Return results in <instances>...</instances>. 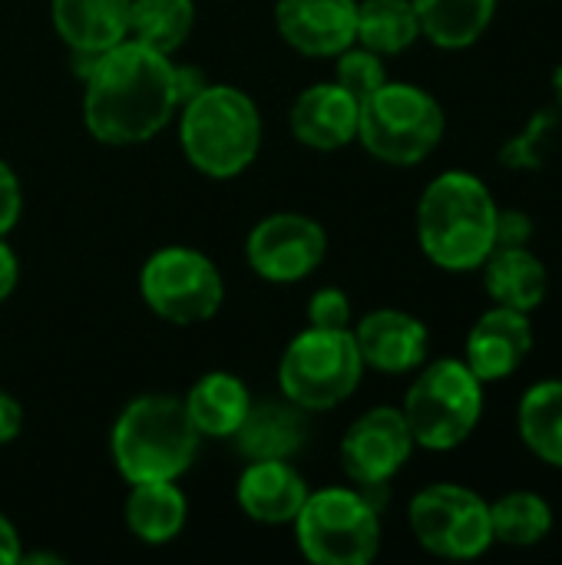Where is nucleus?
<instances>
[{"mask_svg": "<svg viewBox=\"0 0 562 565\" xmlns=\"http://www.w3.org/2000/svg\"><path fill=\"white\" fill-rule=\"evenodd\" d=\"M179 113L172 56L123 40L99 53L83 83V122L103 146H139L159 136Z\"/></svg>", "mask_w": 562, "mask_h": 565, "instance_id": "1", "label": "nucleus"}, {"mask_svg": "<svg viewBox=\"0 0 562 565\" xmlns=\"http://www.w3.org/2000/svg\"><path fill=\"white\" fill-rule=\"evenodd\" d=\"M500 205L484 179L464 169L441 172L427 182L417 202V245L431 265L464 275L480 271L497 248Z\"/></svg>", "mask_w": 562, "mask_h": 565, "instance_id": "2", "label": "nucleus"}, {"mask_svg": "<svg viewBox=\"0 0 562 565\" xmlns=\"http://www.w3.org/2000/svg\"><path fill=\"white\" fill-rule=\"evenodd\" d=\"M176 116L179 146L189 166L205 179H238L262 152L258 103L232 83H209L182 103Z\"/></svg>", "mask_w": 562, "mask_h": 565, "instance_id": "3", "label": "nucleus"}, {"mask_svg": "<svg viewBox=\"0 0 562 565\" xmlns=\"http://www.w3.org/2000/svg\"><path fill=\"white\" fill-rule=\"evenodd\" d=\"M199 444L202 437L189 420L185 404L172 394H142L129 401L109 430L113 463L129 487L179 480L195 463Z\"/></svg>", "mask_w": 562, "mask_h": 565, "instance_id": "4", "label": "nucleus"}, {"mask_svg": "<svg viewBox=\"0 0 562 565\" xmlns=\"http://www.w3.org/2000/svg\"><path fill=\"white\" fill-rule=\"evenodd\" d=\"M487 384L464 358H437L417 367L401 414L421 450L447 454L474 437L484 420Z\"/></svg>", "mask_w": 562, "mask_h": 565, "instance_id": "5", "label": "nucleus"}, {"mask_svg": "<svg viewBox=\"0 0 562 565\" xmlns=\"http://www.w3.org/2000/svg\"><path fill=\"white\" fill-rule=\"evenodd\" d=\"M447 116L441 99L417 86L388 79L361 103L358 142L384 166H417L444 139Z\"/></svg>", "mask_w": 562, "mask_h": 565, "instance_id": "6", "label": "nucleus"}, {"mask_svg": "<svg viewBox=\"0 0 562 565\" xmlns=\"http://www.w3.org/2000/svg\"><path fill=\"white\" fill-rule=\"evenodd\" d=\"M291 526L301 556L315 565H368L381 553V507L364 490L308 493Z\"/></svg>", "mask_w": 562, "mask_h": 565, "instance_id": "7", "label": "nucleus"}, {"mask_svg": "<svg viewBox=\"0 0 562 565\" xmlns=\"http://www.w3.org/2000/svg\"><path fill=\"white\" fill-rule=\"evenodd\" d=\"M364 361L348 331L305 328L278 361V391L308 414L341 407L364 377Z\"/></svg>", "mask_w": 562, "mask_h": 565, "instance_id": "8", "label": "nucleus"}, {"mask_svg": "<svg viewBox=\"0 0 562 565\" xmlns=\"http://www.w3.org/2000/svg\"><path fill=\"white\" fill-rule=\"evenodd\" d=\"M139 295L156 318L176 328H189L219 315L225 301V281L205 252L189 245H166L142 262Z\"/></svg>", "mask_w": 562, "mask_h": 565, "instance_id": "9", "label": "nucleus"}, {"mask_svg": "<svg viewBox=\"0 0 562 565\" xmlns=\"http://www.w3.org/2000/svg\"><path fill=\"white\" fill-rule=\"evenodd\" d=\"M407 526L421 550L437 559L470 563L490 553V503L464 483H431L414 493Z\"/></svg>", "mask_w": 562, "mask_h": 565, "instance_id": "10", "label": "nucleus"}, {"mask_svg": "<svg viewBox=\"0 0 562 565\" xmlns=\"http://www.w3.org/2000/svg\"><path fill=\"white\" fill-rule=\"evenodd\" d=\"M328 232L301 212H272L245 238L248 268L268 285H295L321 268Z\"/></svg>", "mask_w": 562, "mask_h": 565, "instance_id": "11", "label": "nucleus"}, {"mask_svg": "<svg viewBox=\"0 0 562 565\" xmlns=\"http://www.w3.org/2000/svg\"><path fill=\"white\" fill-rule=\"evenodd\" d=\"M417 450L401 407L364 411L341 437V470L364 493H381Z\"/></svg>", "mask_w": 562, "mask_h": 565, "instance_id": "12", "label": "nucleus"}, {"mask_svg": "<svg viewBox=\"0 0 562 565\" xmlns=\"http://www.w3.org/2000/svg\"><path fill=\"white\" fill-rule=\"evenodd\" d=\"M354 344L361 351L364 367L378 374H414L431 354L427 324L401 308L368 311L354 328Z\"/></svg>", "mask_w": 562, "mask_h": 565, "instance_id": "13", "label": "nucleus"}, {"mask_svg": "<svg viewBox=\"0 0 562 565\" xmlns=\"http://www.w3.org/2000/svg\"><path fill=\"white\" fill-rule=\"evenodd\" d=\"M533 321L527 311L494 305L474 321L464 344V361L484 384H497L513 377L527 364V358L533 354Z\"/></svg>", "mask_w": 562, "mask_h": 565, "instance_id": "14", "label": "nucleus"}, {"mask_svg": "<svg viewBox=\"0 0 562 565\" xmlns=\"http://www.w3.org/2000/svg\"><path fill=\"white\" fill-rule=\"evenodd\" d=\"M278 36L301 56H338L358 43V0H278Z\"/></svg>", "mask_w": 562, "mask_h": 565, "instance_id": "15", "label": "nucleus"}, {"mask_svg": "<svg viewBox=\"0 0 562 565\" xmlns=\"http://www.w3.org/2000/svg\"><path fill=\"white\" fill-rule=\"evenodd\" d=\"M358 119L361 103L335 79L301 89L288 113L291 136L315 152H338L358 142Z\"/></svg>", "mask_w": 562, "mask_h": 565, "instance_id": "16", "label": "nucleus"}, {"mask_svg": "<svg viewBox=\"0 0 562 565\" xmlns=\"http://www.w3.org/2000/svg\"><path fill=\"white\" fill-rule=\"evenodd\" d=\"M308 434V411L291 404L285 394L265 401L252 397V407L242 427L232 434V444L245 460H291L305 450Z\"/></svg>", "mask_w": 562, "mask_h": 565, "instance_id": "17", "label": "nucleus"}, {"mask_svg": "<svg viewBox=\"0 0 562 565\" xmlns=\"http://www.w3.org/2000/svg\"><path fill=\"white\" fill-rule=\"evenodd\" d=\"M308 493L305 477L288 460H248L235 483L242 513L262 526H291Z\"/></svg>", "mask_w": 562, "mask_h": 565, "instance_id": "18", "label": "nucleus"}, {"mask_svg": "<svg viewBox=\"0 0 562 565\" xmlns=\"http://www.w3.org/2000/svg\"><path fill=\"white\" fill-rule=\"evenodd\" d=\"M484 288L494 305L533 315L550 291L547 262L530 245H497L480 265Z\"/></svg>", "mask_w": 562, "mask_h": 565, "instance_id": "19", "label": "nucleus"}, {"mask_svg": "<svg viewBox=\"0 0 562 565\" xmlns=\"http://www.w3.org/2000/svg\"><path fill=\"white\" fill-rule=\"evenodd\" d=\"M132 0H50L56 36L79 53H106L129 36Z\"/></svg>", "mask_w": 562, "mask_h": 565, "instance_id": "20", "label": "nucleus"}, {"mask_svg": "<svg viewBox=\"0 0 562 565\" xmlns=\"http://www.w3.org/2000/svg\"><path fill=\"white\" fill-rule=\"evenodd\" d=\"M182 404L202 440H232L252 407V391L229 371H209L189 387Z\"/></svg>", "mask_w": 562, "mask_h": 565, "instance_id": "21", "label": "nucleus"}, {"mask_svg": "<svg viewBox=\"0 0 562 565\" xmlns=\"http://www.w3.org/2000/svg\"><path fill=\"white\" fill-rule=\"evenodd\" d=\"M126 530L146 543V546H166L172 543L189 520V500L176 487V480H149L132 483L126 507H123Z\"/></svg>", "mask_w": 562, "mask_h": 565, "instance_id": "22", "label": "nucleus"}, {"mask_svg": "<svg viewBox=\"0 0 562 565\" xmlns=\"http://www.w3.org/2000/svg\"><path fill=\"white\" fill-rule=\"evenodd\" d=\"M421 20V36L441 50L474 46L497 17V0H411Z\"/></svg>", "mask_w": 562, "mask_h": 565, "instance_id": "23", "label": "nucleus"}, {"mask_svg": "<svg viewBox=\"0 0 562 565\" xmlns=\"http://www.w3.org/2000/svg\"><path fill=\"white\" fill-rule=\"evenodd\" d=\"M517 434L540 463L562 470V377L537 381L523 391L517 407Z\"/></svg>", "mask_w": 562, "mask_h": 565, "instance_id": "24", "label": "nucleus"}, {"mask_svg": "<svg viewBox=\"0 0 562 565\" xmlns=\"http://www.w3.org/2000/svg\"><path fill=\"white\" fill-rule=\"evenodd\" d=\"M494 543L510 550H533L550 540L556 516L553 503L533 490H510L490 503Z\"/></svg>", "mask_w": 562, "mask_h": 565, "instance_id": "25", "label": "nucleus"}, {"mask_svg": "<svg viewBox=\"0 0 562 565\" xmlns=\"http://www.w3.org/2000/svg\"><path fill=\"white\" fill-rule=\"evenodd\" d=\"M421 40L411 0H358V43L378 56H397Z\"/></svg>", "mask_w": 562, "mask_h": 565, "instance_id": "26", "label": "nucleus"}, {"mask_svg": "<svg viewBox=\"0 0 562 565\" xmlns=\"http://www.w3.org/2000/svg\"><path fill=\"white\" fill-rule=\"evenodd\" d=\"M195 26V0H132L129 40L152 46L166 56L185 46Z\"/></svg>", "mask_w": 562, "mask_h": 565, "instance_id": "27", "label": "nucleus"}, {"mask_svg": "<svg viewBox=\"0 0 562 565\" xmlns=\"http://www.w3.org/2000/svg\"><path fill=\"white\" fill-rule=\"evenodd\" d=\"M335 83L344 86L358 103H364L374 89H381L388 83V66L384 56H378L374 50L351 43L348 50H341L335 56Z\"/></svg>", "mask_w": 562, "mask_h": 565, "instance_id": "28", "label": "nucleus"}, {"mask_svg": "<svg viewBox=\"0 0 562 565\" xmlns=\"http://www.w3.org/2000/svg\"><path fill=\"white\" fill-rule=\"evenodd\" d=\"M308 328L348 331L351 328V298L341 288H318L308 301Z\"/></svg>", "mask_w": 562, "mask_h": 565, "instance_id": "29", "label": "nucleus"}, {"mask_svg": "<svg viewBox=\"0 0 562 565\" xmlns=\"http://www.w3.org/2000/svg\"><path fill=\"white\" fill-rule=\"evenodd\" d=\"M23 212V189L10 162L0 159V235H10Z\"/></svg>", "mask_w": 562, "mask_h": 565, "instance_id": "30", "label": "nucleus"}, {"mask_svg": "<svg viewBox=\"0 0 562 565\" xmlns=\"http://www.w3.org/2000/svg\"><path fill=\"white\" fill-rule=\"evenodd\" d=\"M533 238V222L527 212L517 209H500L497 218V245H530Z\"/></svg>", "mask_w": 562, "mask_h": 565, "instance_id": "31", "label": "nucleus"}, {"mask_svg": "<svg viewBox=\"0 0 562 565\" xmlns=\"http://www.w3.org/2000/svg\"><path fill=\"white\" fill-rule=\"evenodd\" d=\"M20 430H23V407L10 391L0 387V447L13 444Z\"/></svg>", "mask_w": 562, "mask_h": 565, "instance_id": "32", "label": "nucleus"}, {"mask_svg": "<svg viewBox=\"0 0 562 565\" xmlns=\"http://www.w3.org/2000/svg\"><path fill=\"white\" fill-rule=\"evenodd\" d=\"M17 281H20V262L7 242V235H0V305L17 291Z\"/></svg>", "mask_w": 562, "mask_h": 565, "instance_id": "33", "label": "nucleus"}, {"mask_svg": "<svg viewBox=\"0 0 562 565\" xmlns=\"http://www.w3.org/2000/svg\"><path fill=\"white\" fill-rule=\"evenodd\" d=\"M209 86V79H205V73L199 70V66H176V93H179V106L182 103H189L195 93H202Z\"/></svg>", "mask_w": 562, "mask_h": 565, "instance_id": "34", "label": "nucleus"}, {"mask_svg": "<svg viewBox=\"0 0 562 565\" xmlns=\"http://www.w3.org/2000/svg\"><path fill=\"white\" fill-rule=\"evenodd\" d=\"M23 556L20 546V533L13 530V523L0 513V565H17Z\"/></svg>", "mask_w": 562, "mask_h": 565, "instance_id": "35", "label": "nucleus"}, {"mask_svg": "<svg viewBox=\"0 0 562 565\" xmlns=\"http://www.w3.org/2000/svg\"><path fill=\"white\" fill-rule=\"evenodd\" d=\"M20 563L60 565V563H63V556H56V553H23V556H20Z\"/></svg>", "mask_w": 562, "mask_h": 565, "instance_id": "36", "label": "nucleus"}]
</instances>
